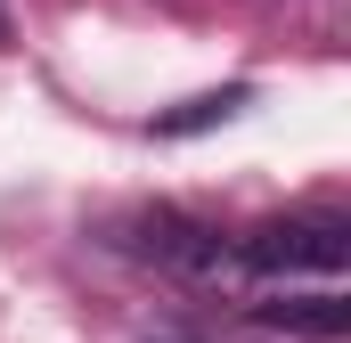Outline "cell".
Instances as JSON below:
<instances>
[{
    "instance_id": "6da1fadb",
    "label": "cell",
    "mask_w": 351,
    "mask_h": 343,
    "mask_svg": "<svg viewBox=\"0 0 351 343\" xmlns=\"http://www.w3.org/2000/svg\"><path fill=\"white\" fill-rule=\"evenodd\" d=\"M343 261H351L343 213H294L237 246V278H343Z\"/></svg>"
},
{
    "instance_id": "7a4b0ae2",
    "label": "cell",
    "mask_w": 351,
    "mask_h": 343,
    "mask_svg": "<svg viewBox=\"0 0 351 343\" xmlns=\"http://www.w3.org/2000/svg\"><path fill=\"white\" fill-rule=\"evenodd\" d=\"M262 327L311 335V343H343L351 335V303L335 294V286H319V294H278V303H262Z\"/></svg>"
},
{
    "instance_id": "3957f363",
    "label": "cell",
    "mask_w": 351,
    "mask_h": 343,
    "mask_svg": "<svg viewBox=\"0 0 351 343\" xmlns=\"http://www.w3.org/2000/svg\"><path fill=\"white\" fill-rule=\"evenodd\" d=\"M254 106V82H229V90H204V98H188L172 115H156V139H188V131H213V123H229V115H245Z\"/></svg>"
},
{
    "instance_id": "277c9868",
    "label": "cell",
    "mask_w": 351,
    "mask_h": 343,
    "mask_svg": "<svg viewBox=\"0 0 351 343\" xmlns=\"http://www.w3.org/2000/svg\"><path fill=\"white\" fill-rule=\"evenodd\" d=\"M0 49H8V0H0Z\"/></svg>"
}]
</instances>
